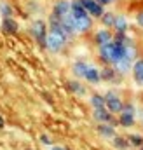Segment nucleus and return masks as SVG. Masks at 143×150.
<instances>
[{
    "label": "nucleus",
    "instance_id": "f257e3e1",
    "mask_svg": "<svg viewBox=\"0 0 143 150\" xmlns=\"http://www.w3.org/2000/svg\"><path fill=\"white\" fill-rule=\"evenodd\" d=\"M70 14H72V19H73V28H75L77 35H84V33L93 30L94 19L87 14V11L84 9L80 0H72Z\"/></svg>",
    "mask_w": 143,
    "mask_h": 150
},
{
    "label": "nucleus",
    "instance_id": "f03ea898",
    "mask_svg": "<svg viewBox=\"0 0 143 150\" xmlns=\"http://www.w3.org/2000/svg\"><path fill=\"white\" fill-rule=\"evenodd\" d=\"M30 35L38 44V47L45 51V42H47V35H49L47 21L42 19V18H33L32 23H30Z\"/></svg>",
    "mask_w": 143,
    "mask_h": 150
},
{
    "label": "nucleus",
    "instance_id": "7ed1b4c3",
    "mask_svg": "<svg viewBox=\"0 0 143 150\" xmlns=\"http://www.w3.org/2000/svg\"><path fill=\"white\" fill-rule=\"evenodd\" d=\"M70 38L65 35H58V33H51L47 35V42H45V51H49L51 54H59L61 51H65V47L68 45Z\"/></svg>",
    "mask_w": 143,
    "mask_h": 150
},
{
    "label": "nucleus",
    "instance_id": "20e7f679",
    "mask_svg": "<svg viewBox=\"0 0 143 150\" xmlns=\"http://www.w3.org/2000/svg\"><path fill=\"white\" fill-rule=\"evenodd\" d=\"M105 103H107L108 110L112 113H115V115H119V113L122 112V108H124L122 96L117 91H113V89H108L107 93H105Z\"/></svg>",
    "mask_w": 143,
    "mask_h": 150
},
{
    "label": "nucleus",
    "instance_id": "39448f33",
    "mask_svg": "<svg viewBox=\"0 0 143 150\" xmlns=\"http://www.w3.org/2000/svg\"><path fill=\"white\" fill-rule=\"evenodd\" d=\"M70 9H72V0H54L49 14L58 18V19H63L70 14Z\"/></svg>",
    "mask_w": 143,
    "mask_h": 150
},
{
    "label": "nucleus",
    "instance_id": "423d86ee",
    "mask_svg": "<svg viewBox=\"0 0 143 150\" xmlns=\"http://www.w3.org/2000/svg\"><path fill=\"white\" fill-rule=\"evenodd\" d=\"M80 2H82L84 9L87 11V14H89L93 19H98V21H100V18L107 12V7H103L98 0H80Z\"/></svg>",
    "mask_w": 143,
    "mask_h": 150
},
{
    "label": "nucleus",
    "instance_id": "0eeeda50",
    "mask_svg": "<svg viewBox=\"0 0 143 150\" xmlns=\"http://www.w3.org/2000/svg\"><path fill=\"white\" fill-rule=\"evenodd\" d=\"M93 119H94L98 124H113V126H119V122H117V115L112 113L108 108H98V110H93Z\"/></svg>",
    "mask_w": 143,
    "mask_h": 150
},
{
    "label": "nucleus",
    "instance_id": "6e6552de",
    "mask_svg": "<svg viewBox=\"0 0 143 150\" xmlns=\"http://www.w3.org/2000/svg\"><path fill=\"white\" fill-rule=\"evenodd\" d=\"M124 75H120L112 65H105L101 68V82H107V84H119L122 82Z\"/></svg>",
    "mask_w": 143,
    "mask_h": 150
},
{
    "label": "nucleus",
    "instance_id": "1a4fd4ad",
    "mask_svg": "<svg viewBox=\"0 0 143 150\" xmlns=\"http://www.w3.org/2000/svg\"><path fill=\"white\" fill-rule=\"evenodd\" d=\"M113 40V32L112 30H108V28H100V30H96L94 33H93V42H94V45L96 47H101V45H107Z\"/></svg>",
    "mask_w": 143,
    "mask_h": 150
},
{
    "label": "nucleus",
    "instance_id": "9d476101",
    "mask_svg": "<svg viewBox=\"0 0 143 150\" xmlns=\"http://www.w3.org/2000/svg\"><path fill=\"white\" fill-rule=\"evenodd\" d=\"M0 30L5 35H18L19 32V23L16 18H2L0 21Z\"/></svg>",
    "mask_w": 143,
    "mask_h": 150
},
{
    "label": "nucleus",
    "instance_id": "9b49d317",
    "mask_svg": "<svg viewBox=\"0 0 143 150\" xmlns=\"http://www.w3.org/2000/svg\"><path fill=\"white\" fill-rule=\"evenodd\" d=\"M84 80H86L87 84H91V86L101 84V68H98V67H94V65L91 63L89 68H87V72H86V75H84Z\"/></svg>",
    "mask_w": 143,
    "mask_h": 150
},
{
    "label": "nucleus",
    "instance_id": "f8f14e48",
    "mask_svg": "<svg viewBox=\"0 0 143 150\" xmlns=\"http://www.w3.org/2000/svg\"><path fill=\"white\" fill-rule=\"evenodd\" d=\"M117 126L113 124H98L96 126V133L103 138V140H113L117 136Z\"/></svg>",
    "mask_w": 143,
    "mask_h": 150
},
{
    "label": "nucleus",
    "instance_id": "ddd939ff",
    "mask_svg": "<svg viewBox=\"0 0 143 150\" xmlns=\"http://www.w3.org/2000/svg\"><path fill=\"white\" fill-rule=\"evenodd\" d=\"M117 122H119V126H120V127L129 129V127H133V126L136 124V113H131V112L122 110V112L117 115Z\"/></svg>",
    "mask_w": 143,
    "mask_h": 150
},
{
    "label": "nucleus",
    "instance_id": "4468645a",
    "mask_svg": "<svg viewBox=\"0 0 143 150\" xmlns=\"http://www.w3.org/2000/svg\"><path fill=\"white\" fill-rule=\"evenodd\" d=\"M131 77H133V82L136 86L143 87V58H138L133 65V70H131Z\"/></svg>",
    "mask_w": 143,
    "mask_h": 150
},
{
    "label": "nucleus",
    "instance_id": "2eb2a0df",
    "mask_svg": "<svg viewBox=\"0 0 143 150\" xmlns=\"http://www.w3.org/2000/svg\"><path fill=\"white\" fill-rule=\"evenodd\" d=\"M129 28H131L129 19H127L124 14H117V18H115V25H113L112 32H113V33H127Z\"/></svg>",
    "mask_w": 143,
    "mask_h": 150
},
{
    "label": "nucleus",
    "instance_id": "dca6fc26",
    "mask_svg": "<svg viewBox=\"0 0 143 150\" xmlns=\"http://www.w3.org/2000/svg\"><path fill=\"white\" fill-rule=\"evenodd\" d=\"M89 65L91 63H87V61H84V59H75L73 63H72V74L75 79H84V75L87 72V68H89Z\"/></svg>",
    "mask_w": 143,
    "mask_h": 150
},
{
    "label": "nucleus",
    "instance_id": "f3484780",
    "mask_svg": "<svg viewBox=\"0 0 143 150\" xmlns=\"http://www.w3.org/2000/svg\"><path fill=\"white\" fill-rule=\"evenodd\" d=\"M67 89L73 93L75 96H86V93H87V89H86V86L79 80V79H70V80H67Z\"/></svg>",
    "mask_w": 143,
    "mask_h": 150
},
{
    "label": "nucleus",
    "instance_id": "a211bd4d",
    "mask_svg": "<svg viewBox=\"0 0 143 150\" xmlns=\"http://www.w3.org/2000/svg\"><path fill=\"white\" fill-rule=\"evenodd\" d=\"M89 105L93 110H98V108H107V103H105V94L101 93H93L89 96Z\"/></svg>",
    "mask_w": 143,
    "mask_h": 150
},
{
    "label": "nucleus",
    "instance_id": "6ab92c4d",
    "mask_svg": "<svg viewBox=\"0 0 143 150\" xmlns=\"http://www.w3.org/2000/svg\"><path fill=\"white\" fill-rule=\"evenodd\" d=\"M25 12L30 16H37L42 12V4L40 0H26L25 2Z\"/></svg>",
    "mask_w": 143,
    "mask_h": 150
},
{
    "label": "nucleus",
    "instance_id": "aec40b11",
    "mask_svg": "<svg viewBox=\"0 0 143 150\" xmlns=\"http://www.w3.org/2000/svg\"><path fill=\"white\" fill-rule=\"evenodd\" d=\"M115 18H117V12H113V11H107V12L100 18V25H101L103 28L112 30L113 25H115Z\"/></svg>",
    "mask_w": 143,
    "mask_h": 150
},
{
    "label": "nucleus",
    "instance_id": "412c9836",
    "mask_svg": "<svg viewBox=\"0 0 143 150\" xmlns=\"http://www.w3.org/2000/svg\"><path fill=\"white\" fill-rule=\"evenodd\" d=\"M14 14H16L14 5L7 0H0V16L2 18H14Z\"/></svg>",
    "mask_w": 143,
    "mask_h": 150
},
{
    "label": "nucleus",
    "instance_id": "4be33fe9",
    "mask_svg": "<svg viewBox=\"0 0 143 150\" xmlns=\"http://www.w3.org/2000/svg\"><path fill=\"white\" fill-rule=\"evenodd\" d=\"M112 145H113L117 150H129V149H131L127 136H120V134H117V136L112 140Z\"/></svg>",
    "mask_w": 143,
    "mask_h": 150
},
{
    "label": "nucleus",
    "instance_id": "5701e85b",
    "mask_svg": "<svg viewBox=\"0 0 143 150\" xmlns=\"http://www.w3.org/2000/svg\"><path fill=\"white\" fill-rule=\"evenodd\" d=\"M127 140H129L131 149H142V147H143V134L131 133V134H127Z\"/></svg>",
    "mask_w": 143,
    "mask_h": 150
},
{
    "label": "nucleus",
    "instance_id": "b1692460",
    "mask_svg": "<svg viewBox=\"0 0 143 150\" xmlns=\"http://www.w3.org/2000/svg\"><path fill=\"white\" fill-rule=\"evenodd\" d=\"M135 23L138 28H143V9H138L135 14Z\"/></svg>",
    "mask_w": 143,
    "mask_h": 150
},
{
    "label": "nucleus",
    "instance_id": "393cba45",
    "mask_svg": "<svg viewBox=\"0 0 143 150\" xmlns=\"http://www.w3.org/2000/svg\"><path fill=\"white\" fill-rule=\"evenodd\" d=\"M38 140H40V143H42V145H45V147H52V138H51L49 134H45V133H44V134H40V136H38Z\"/></svg>",
    "mask_w": 143,
    "mask_h": 150
},
{
    "label": "nucleus",
    "instance_id": "a878e982",
    "mask_svg": "<svg viewBox=\"0 0 143 150\" xmlns=\"http://www.w3.org/2000/svg\"><path fill=\"white\" fill-rule=\"evenodd\" d=\"M122 110L131 112V113H138V110H136V105H135L133 101H124V108H122Z\"/></svg>",
    "mask_w": 143,
    "mask_h": 150
},
{
    "label": "nucleus",
    "instance_id": "bb28decb",
    "mask_svg": "<svg viewBox=\"0 0 143 150\" xmlns=\"http://www.w3.org/2000/svg\"><path fill=\"white\" fill-rule=\"evenodd\" d=\"M98 2H100V4H101L103 7H108V5H113V4H115L117 0H98Z\"/></svg>",
    "mask_w": 143,
    "mask_h": 150
},
{
    "label": "nucleus",
    "instance_id": "cd10ccee",
    "mask_svg": "<svg viewBox=\"0 0 143 150\" xmlns=\"http://www.w3.org/2000/svg\"><path fill=\"white\" fill-rule=\"evenodd\" d=\"M4 127H5V119L0 115V129H4Z\"/></svg>",
    "mask_w": 143,
    "mask_h": 150
},
{
    "label": "nucleus",
    "instance_id": "c85d7f7f",
    "mask_svg": "<svg viewBox=\"0 0 143 150\" xmlns=\"http://www.w3.org/2000/svg\"><path fill=\"white\" fill-rule=\"evenodd\" d=\"M67 147H51L49 150H65Z\"/></svg>",
    "mask_w": 143,
    "mask_h": 150
},
{
    "label": "nucleus",
    "instance_id": "c756f323",
    "mask_svg": "<svg viewBox=\"0 0 143 150\" xmlns=\"http://www.w3.org/2000/svg\"><path fill=\"white\" fill-rule=\"evenodd\" d=\"M140 120H142V126H143V112L140 113Z\"/></svg>",
    "mask_w": 143,
    "mask_h": 150
},
{
    "label": "nucleus",
    "instance_id": "7c9ffc66",
    "mask_svg": "<svg viewBox=\"0 0 143 150\" xmlns=\"http://www.w3.org/2000/svg\"><path fill=\"white\" fill-rule=\"evenodd\" d=\"M25 150H33V149H25Z\"/></svg>",
    "mask_w": 143,
    "mask_h": 150
},
{
    "label": "nucleus",
    "instance_id": "2f4dec72",
    "mask_svg": "<svg viewBox=\"0 0 143 150\" xmlns=\"http://www.w3.org/2000/svg\"><path fill=\"white\" fill-rule=\"evenodd\" d=\"M138 150H143V147H142V149H138Z\"/></svg>",
    "mask_w": 143,
    "mask_h": 150
},
{
    "label": "nucleus",
    "instance_id": "473e14b6",
    "mask_svg": "<svg viewBox=\"0 0 143 150\" xmlns=\"http://www.w3.org/2000/svg\"><path fill=\"white\" fill-rule=\"evenodd\" d=\"M65 150H70V149H65Z\"/></svg>",
    "mask_w": 143,
    "mask_h": 150
}]
</instances>
